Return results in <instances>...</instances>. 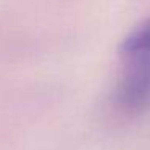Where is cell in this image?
Wrapping results in <instances>:
<instances>
[{
  "mask_svg": "<svg viewBox=\"0 0 150 150\" xmlns=\"http://www.w3.org/2000/svg\"><path fill=\"white\" fill-rule=\"evenodd\" d=\"M121 58H136V57H150V18L134 28L121 42Z\"/></svg>",
  "mask_w": 150,
  "mask_h": 150,
  "instance_id": "2",
  "label": "cell"
},
{
  "mask_svg": "<svg viewBox=\"0 0 150 150\" xmlns=\"http://www.w3.org/2000/svg\"><path fill=\"white\" fill-rule=\"evenodd\" d=\"M124 69L115 92L123 113L139 115L150 108V57L124 58Z\"/></svg>",
  "mask_w": 150,
  "mask_h": 150,
  "instance_id": "1",
  "label": "cell"
}]
</instances>
